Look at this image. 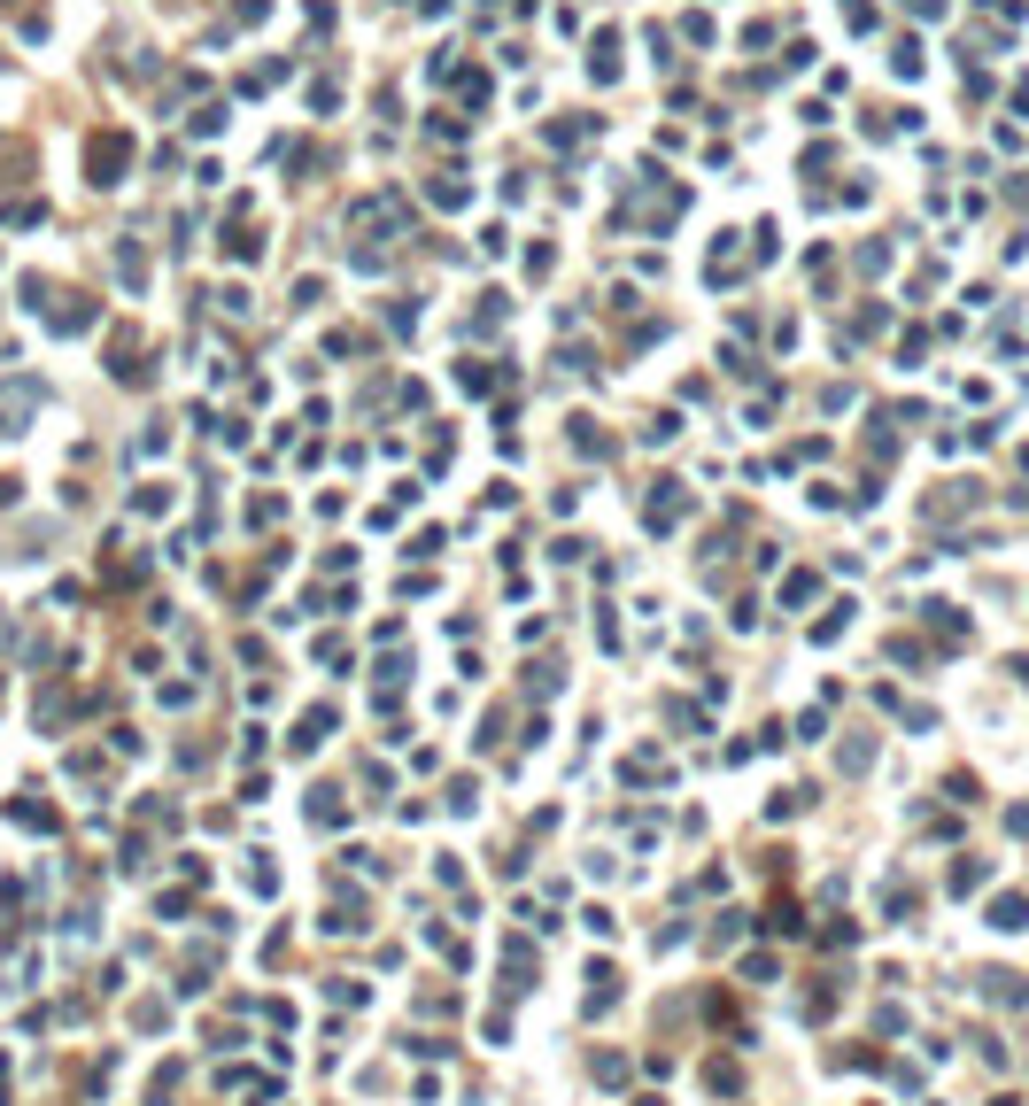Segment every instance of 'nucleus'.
<instances>
[{
    "instance_id": "nucleus-1",
    "label": "nucleus",
    "mask_w": 1029,
    "mask_h": 1106,
    "mask_svg": "<svg viewBox=\"0 0 1029 1106\" xmlns=\"http://www.w3.org/2000/svg\"><path fill=\"white\" fill-rule=\"evenodd\" d=\"M124 155H132V147H124V140H109V132H101V140H93V186H117V171H124Z\"/></svg>"
}]
</instances>
